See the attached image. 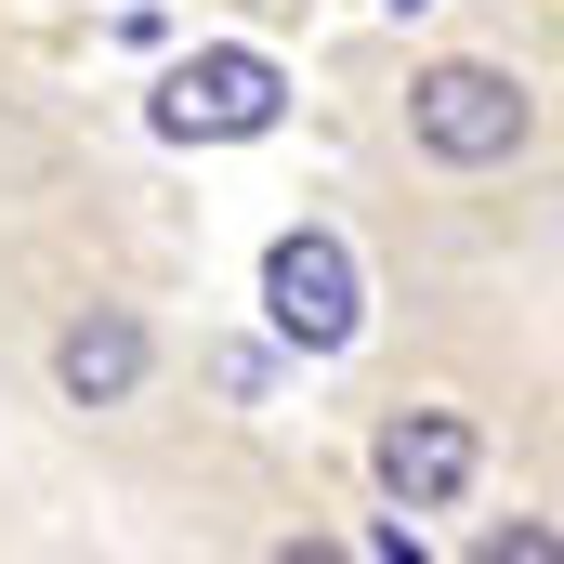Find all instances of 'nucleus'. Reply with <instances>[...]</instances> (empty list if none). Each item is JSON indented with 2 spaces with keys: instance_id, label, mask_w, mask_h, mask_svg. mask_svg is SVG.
<instances>
[{
  "instance_id": "f257e3e1",
  "label": "nucleus",
  "mask_w": 564,
  "mask_h": 564,
  "mask_svg": "<svg viewBox=\"0 0 564 564\" xmlns=\"http://www.w3.org/2000/svg\"><path fill=\"white\" fill-rule=\"evenodd\" d=\"M276 106H289V79H276V53H250V40L184 53L158 79V132L171 144H250V132H276Z\"/></svg>"
},
{
  "instance_id": "f03ea898",
  "label": "nucleus",
  "mask_w": 564,
  "mask_h": 564,
  "mask_svg": "<svg viewBox=\"0 0 564 564\" xmlns=\"http://www.w3.org/2000/svg\"><path fill=\"white\" fill-rule=\"evenodd\" d=\"M263 315H276V341H302V355H341L355 341V250L328 237V224H289L276 250H263Z\"/></svg>"
},
{
  "instance_id": "7ed1b4c3",
  "label": "nucleus",
  "mask_w": 564,
  "mask_h": 564,
  "mask_svg": "<svg viewBox=\"0 0 564 564\" xmlns=\"http://www.w3.org/2000/svg\"><path fill=\"white\" fill-rule=\"evenodd\" d=\"M408 119H421L433 158L486 171V158H512V144H525V93H512L499 66H433L421 93H408Z\"/></svg>"
},
{
  "instance_id": "20e7f679",
  "label": "nucleus",
  "mask_w": 564,
  "mask_h": 564,
  "mask_svg": "<svg viewBox=\"0 0 564 564\" xmlns=\"http://www.w3.org/2000/svg\"><path fill=\"white\" fill-rule=\"evenodd\" d=\"M381 486H394L408 512H446V499L473 486V421H459V408H408V421L381 433Z\"/></svg>"
},
{
  "instance_id": "39448f33",
  "label": "nucleus",
  "mask_w": 564,
  "mask_h": 564,
  "mask_svg": "<svg viewBox=\"0 0 564 564\" xmlns=\"http://www.w3.org/2000/svg\"><path fill=\"white\" fill-rule=\"evenodd\" d=\"M53 381H66L79 408H119V394L144 381V328L132 315H79V328L53 341Z\"/></svg>"
},
{
  "instance_id": "423d86ee",
  "label": "nucleus",
  "mask_w": 564,
  "mask_h": 564,
  "mask_svg": "<svg viewBox=\"0 0 564 564\" xmlns=\"http://www.w3.org/2000/svg\"><path fill=\"white\" fill-rule=\"evenodd\" d=\"M408 13H421V0H408Z\"/></svg>"
}]
</instances>
